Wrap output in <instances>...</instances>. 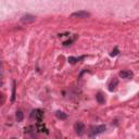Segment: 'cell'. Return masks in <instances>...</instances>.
I'll return each mask as SVG.
<instances>
[{"instance_id": "8", "label": "cell", "mask_w": 139, "mask_h": 139, "mask_svg": "<svg viewBox=\"0 0 139 139\" xmlns=\"http://www.w3.org/2000/svg\"><path fill=\"white\" fill-rule=\"evenodd\" d=\"M55 115H57V117L60 118V120H66V117H68V115H66L64 112H61V111H58L57 113H55Z\"/></svg>"}, {"instance_id": "11", "label": "cell", "mask_w": 139, "mask_h": 139, "mask_svg": "<svg viewBox=\"0 0 139 139\" xmlns=\"http://www.w3.org/2000/svg\"><path fill=\"white\" fill-rule=\"evenodd\" d=\"M15 98V83H13V89H12V101H14Z\"/></svg>"}, {"instance_id": "5", "label": "cell", "mask_w": 139, "mask_h": 139, "mask_svg": "<svg viewBox=\"0 0 139 139\" xmlns=\"http://www.w3.org/2000/svg\"><path fill=\"white\" fill-rule=\"evenodd\" d=\"M74 128H75V131L78 134V135H82V134L84 133L85 126H84V124H83L82 122H77L75 124V126H74Z\"/></svg>"}, {"instance_id": "2", "label": "cell", "mask_w": 139, "mask_h": 139, "mask_svg": "<svg viewBox=\"0 0 139 139\" xmlns=\"http://www.w3.org/2000/svg\"><path fill=\"white\" fill-rule=\"evenodd\" d=\"M118 75H120V77L124 78V79H131V78H133L134 73L131 71H129V70H125V71L120 72Z\"/></svg>"}, {"instance_id": "4", "label": "cell", "mask_w": 139, "mask_h": 139, "mask_svg": "<svg viewBox=\"0 0 139 139\" xmlns=\"http://www.w3.org/2000/svg\"><path fill=\"white\" fill-rule=\"evenodd\" d=\"M105 131V126H104V125H100V126H97V127H93V128H91L90 136L98 135V134L102 133V131Z\"/></svg>"}, {"instance_id": "3", "label": "cell", "mask_w": 139, "mask_h": 139, "mask_svg": "<svg viewBox=\"0 0 139 139\" xmlns=\"http://www.w3.org/2000/svg\"><path fill=\"white\" fill-rule=\"evenodd\" d=\"M36 20V17L34 15H31V14H26V15H23L21 17V22L24 24H28V23H33Z\"/></svg>"}, {"instance_id": "1", "label": "cell", "mask_w": 139, "mask_h": 139, "mask_svg": "<svg viewBox=\"0 0 139 139\" xmlns=\"http://www.w3.org/2000/svg\"><path fill=\"white\" fill-rule=\"evenodd\" d=\"M90 16V13L87 12V11H77V12H74L71 14V17L75 19V17H80V19H84V17H88Z\"/></svg>"}, {"instance_id": "6", "label": "cell", "mask_w": 139, "mask_h": 139, "mask_svg": "<svg viewBox=\"0 0 139 139\" xmlns=\"http://www.w3.org/2000/svg\"><path fill=\"white\" fill-rule=\"evenodd\" d=\"M42 112L40 111V110H34V111L32 112V116L35 118V120H37L38 122H41L42 120Z\"/></svg>"}, {"instance_id": "9", "label": "cell", "mask_w": 139, "mask_h": 139, "mask_svg": "<svg viewBox=\"0 0 139 139\" xmlns=\"http://www.w3.org/2000/svg\"><path fill=\"white\" fill-rule=\"evenodd\" d=\"M96 98H97V101L99 102V103H104V96L102 95V93H97V96H96Z\"/></svg>"}, {"instance_id": "13", "label": "cell", "mask_w": 139, "mask_h": 139, "mask_svg": "<svg viewBox=\"0 0 139 139\" xmlns=\"http://www.w3.org/2000/svg\"><path fill=\"white\" fill-rule=\"evenodd\" d=\"M4 102V98H3V95L0 93V104H2Z\"/></svg>"}, {"instance_id": "14", "label": "cell", "mask_w": 139, "mask_h": 139, "mask_svg": "<svg viewBox=\"0 0 139 139\" xmlns=\"http://www.w3.org/2000/svg\"><path fill=\"white\" fill-rule=\"evenodd\" d=\"M117 53H118V50H117V49H115L114 51H112V52H111V55H112V57H114V55H116Z\"/></svg>"}, {"instance_id": "12", "label": "cell", "mask_w": 139, "mask_h": 139, "mask_svg": "<svg viewBox=\"0 0 139 139\" xmlns=\"http://www.w3.org/2000/svg\"><path fill=\"white\" fill-rule=\"evenodd\" d=\"M79 59H77V58H73V57H71V58H69V62L70 63H75L76 61H78Z\"/></svg>"}, {"instance_id": "10", "label": "cell", "mask_w": 139, "mask_h": 139, "mask_svg": "<svg viewBox=\"0 0 139 139\" xmlns=\"http://www.w3.org/2000/svg\"><path fill=\"white\" fill-rule=\"evenodd\" d=\"M16 120H17V122H22L23 121V113L21 111L16 112Z\"/></svg>"}, {"instance_id": "7", "label": "cell", "mask_w": 139, "mask_h": 139, "mask_svg": "<svg viewBox=\"0 0 139 139\" xmlns=\"http://www.w3.org/2000/svg\"><path fill=\"white\" fill-rule=\"evenodd\" d=\"M118 85V80L116 79V78H114L113 80H111V83H110V85H109V90L110 91H113L114 89L116 88V86Z\"/></svg>"}, {"instance_id": "15", "label": "cell", "mask_w": 139, "mask_h": 139, "mask_svg": "<svg viewBox=\"0 0 139 139\" xmlns=\"http://www.w3.org/2000/svg\"><path fill=\"white\" fill-rule=\"evenodd\" d=\"M2 84H3V80H2V75L0 74V86H2Z\"/></svg>"}]
</instances>
